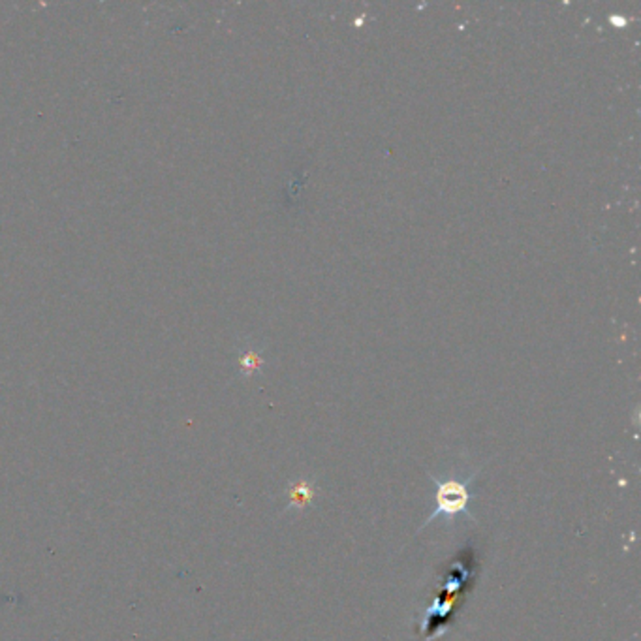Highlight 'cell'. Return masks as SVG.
I'll use <instances>...</instances> for the list:
<instances>
[{
    "instance_id": "cell-1",
    "label": "cell",
    "mask_w": 641,
    "mask_h": 641,
    "mask_svg": "<svg viewBox=\"0 0 641 641\" xmlns=\"http://www.w3.org/2000/svg\"><path fill=\"white\" fill-rule=\"evenodd\" d=\"M429 478L436 485V493H435L436 510L426 519L424 527L431 525L440 516L455 517L461 514V516H465L469 521H476L469 510V506H471L469 483L474 480V476H469L467 480H438L435 476H429Z\"/></svg>"
},
{
    "instance_id": "cell-2",
    "label": "cell",
    "mask_w": 641,
    "mask_h": 641,
    "mask_svg": "<svg viewBox=\"0 0 641 641\" xmlns=\"http://www.w3.org/2000/svg\"><path fill=\"white\" fill-rule=\"evenodd\" d=\"M315 495H316V488H315L313 481L298 480L296 483L290 485V490H288V508L301 510V508L308 506L315 500Z\"/></svg>"
}]
</instances>
